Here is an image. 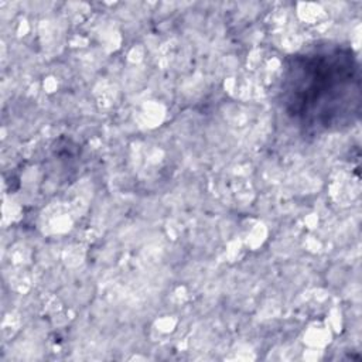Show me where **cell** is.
I'll return each instance as SVG.
<instances>
[{"mask_svg": "<svg viewBox=\"0 0 362 362\" xmlns=\"http://www.w3.org/2000/svg\"><path fill=\"white\" fill-rule=\"evenodd\" d=\"M281 105L305 133L352 126L361 113V68L345 45H317L286 59Z\"/></svg>", "mask_w": 362, "mask_h": 362, "instance_id": "6da1fadb", "label": "cell"}]
</instances>
